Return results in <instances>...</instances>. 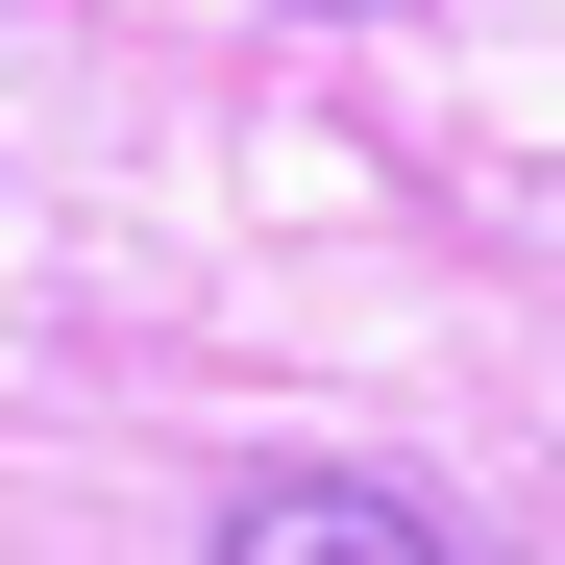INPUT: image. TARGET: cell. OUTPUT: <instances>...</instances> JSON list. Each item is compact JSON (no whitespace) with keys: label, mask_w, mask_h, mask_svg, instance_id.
I'll return each mask as SVG.
<instances>
[{"label":"cell","mask_w":565,"mask_h":565,"mask_svg":"<svg viewBox=\"0 0 565 565\" xmlns=\"http://www.w3.org/2000/svg\"><path fill=\"white\" fill-rule=\"evenodd\" d=\"M222 565H467V541L369 467H270V492H222Z\"/></svg>","instance_id":"obj_1"}]
</instances>
